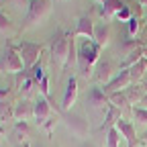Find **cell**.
<instances>
[{"mask_svg":"<svg viewBox=\"0 0 147 147\" xmlns=\"http://www.w3.org/2000/svg\"><path fill=\"white\" fill-rule=\"evenodd\" d=\"M100 51H102V47L94 39H82V43L78 45V67L86 80L94 71V65L100 59Z\"/></svg>","mask_w":147,"mask_h":147,"instance_id":"6da1fadb","label":"cell"},{"mask_svg":"<svg viewBox=\"0 0 147 147\" xmlns=\"http://www.w3.org/2000/svg\"><path fill=\"white\" fill-rule=\"evenodd\" d=\"M51 8H53V0H31L29 6H27V14L23 18L21 31L33 29L39 23H43L45 18L51 14Z\"/></svg>","mask_w":147,"mask_h":147,"instance_id":"7a4b0ae2","label":"cell"},{"mask_svg":"<svg viewBox=\"0 0 147 147\" xmlns=\"http://www.w3.org/2000/svg\"><path fill=\"white\" fill-rule=\"evenodd\" d=\"M69 39H71V35H69L67 31H63L61 27L55 29V33H53V37H51V45H49L51 63H59L61 67H65L67 51H69Z\"/></svg>","mask_w":147,"mask_h":147,"instance_id":"3957f363","label":"cell"},{"mask_svg":"<svg viewBox=\"0 0 147 147\" xmlns=\"http://www.w3.org/2000/svg\"><path fill=\"white\" fill-rule=\"evenodd\" d=\"M25 69V63L16 51V45H6L0 55V71L2 74H18Z\"/></svg>","mask_w":147,"mask_h":147,"instance_id":"277c9868","label":"cell"},{"mask_svg":"<svg viewBox=\"0 0 147 147\" xmlns=\"http://www.w3.org/2000/svg\"><path fill=\"white\" fill-rule=\"evenodd\" d=\"M16 51H18V55H21V59L25 63V69L29 71L33 65H37L41 61L43 45L41 43H31V41H21L16 45Z\"/></svg>","mask_w":147,"mask_h":147,"instance_id":"5b68a950","label":"cell"},{"mask_svg":"<svg viewBox=\"0 0 147 147\" xmlns=\"http://www.w3.org/2000/svg\"><path fill=\"white\" fill-rule=\"evenodd\" d=\"M86 106L92 110V113H98V115H106L108 110V96L104 94L102 86H92L86 94Z\"/></svg>","mask_w":147,"mask_h":147,"instance_id":"8992f818","label":"cell"},{"mask_svg":"<svg viewBox=\"0 0 147 147\" xmlns=\"http://www.w3.org/2000/svg\"><path fill=\"white\" fill-rule=\"evenodd\" d=\"M131 84H133V82H131V74H129V69H119V74H117V76L110 80L108 84H104L102 90H104V94L108 96V94H113V92H123V90H127Z\"/></svg>","mask_w":147,"mask_h":147,"instance_id":"52a82bcc","label":"cell"},{"mask_svg":"<svg viewBox=\"0 0 147 147\" xmlns=\"http://www.w3.org/2000/svg\"><path fill=\"white\" fill-rule=\"evenodd\" d=\"M57 113H55V108H53V104L45 98V96H37V100H35V121L39 123L41 127L51 119V117H55Z\"/></svg>","mask_w":147,"mask_h":147,"instance_id":"ba28073f","label":"cell"},{"mask_svg":"<svg viewBox=\"0 0 147 147\" xmlns=\"http://www.w3.org/2000/svg\"><path fill=\"white\" fill-rule=\"evenodd\" d=\"M115 76H117V74H115V63H113V59H108V57L98 59V63L94 65V78H96L98 82H102V84H108Z\"/></svg>","mask_w":147,"mask_h":147,"instance_id":"9c48e42d","label":"cell"},{"mask_svg":"<svg viewBox=\"0 0 147 147\" xmlns=\"http://www.w3.org/2000/svg\"><path fill=\"white\" fill-rule=\"evenodd\" d=\"M115 127L119 129L121 137L127 139V147H137V145H139V143H137V131H135V125H133L131 121H127L125 117H121V119L117 121Z\"/></svg>","mask_w":147,"mask_h":147,"instance_id":"30bf717a","label":"cell"},{"mask_svg":"<svg viewBox=\"0 0 147 147\" xmlns=\"http://www.w3.org/2000/svg\"><path fill=\"white\" fill-rule=\"evenodd\" d=\"M16 121H29V119H35V102H31L29 98H21L14 102V117Z\"/></svg>","mask_w":147,"mask_h":147,"instance_id":"8fae6325","label":"cell"},{"mask_svg":"<svg viewBox=\"0 0 147 147\" xmlns=\"http://www.w3.org/2000/svg\"><path fill=\"white\" fill-rule=\"evenodd\" d=\"M76 98H78V78L71 76L67 80V86H65V92H63V100H61V110L63 113L71 110V106L76 104Z\"/></svg>","mask_w":147,"mask_h":147,"instance_id":"7c38bea8","label":"cell"},{"mask_svg":"<svg viewBox=\"0 0 147 147\" xmlns=\"http://www.w3.org/2000/svg\"><path fill=\"white\" fill-rule=\"evenodd\" d=\"M94 21L90 16H80L78 23H76V29H74V37H84V39H94Z\"/></svg>","mask_w":147,"mask_h":147,"instance_id":"4fadbf2b","label":"cell"},{"mask_svg":"<svg viewBox=\"0 0 147 147\" xmlns=\"http://www.w3.org/2000/svg\"><path fill=\"white\" fill-rule=\"evenodd\" d=\"M65 125L67 129L74 133V135H78V137H84L88 133V119H84V115H69L65 119Z\"/></svg>","mask_w":147,"mask_h":147,"instance_id":"5bb4252c","label":"cell"},{"mask_svg":"<svg viewBox=\"0 0 147 147\" xmlns=\"http://www.w3.org/2000/svg\"><path fill=\"white\" fill-rule=\"evenodd\" d=\"M16 86H18V90H21V96H23V98H29V94L33 92V88H35L37 84L33 82L31 74H29L27 69H23V71L16 74Z\"/></svg>","mask_w":147,"mask_h":147,"instance_id":"9a60e30c","label":"cell"},{"mask_svg":"<svg viewBox=\"0 0 147 147\" xmlns=\"http://www.w3.org/2000/svg\"><path fill=\"white\" fill-rule=\"evenodd\" d=\"M123 6H125L123 0H104V4L98 6V14L106 21V18H110V16H117V12H119Z\"/></svg>","mask_w":147,"mask_h":147,"instance_id":"2e32d148","label":"cell"},{"mask_svg":"<svg viewBox=\"0 0 147 147\" xmlns=\"http://www.w3.org/2000/svg\"><path fill=\"white\" fill-rule=\"evenodd\" d=\"M94 41H96L100 47L108 45V41H110V25H108L106 21L94 25Z\"/></svg>","mask_w":147,"mask_h":147,"instance_id":"e0dca14e","label":"cell"},{"mask_svg":"<svg viewBox=\"0 0 147 147\" xmlns=\"http://www.w3.org/2000/svg\"><path fill=\"white\" fill-rule=\"evenodd\" d=\"M125 94H127V100L131 102V106H137L143 100V96L147 94V92H145V88L141 84H131V86L125 90Z\"/></svg>","mask_w":147,"mask_h":147,"instance_id":"ac0fdd59","label":"cell"},{"mask_svg":"<svg viewBox=\"0 0 147 147\" xmlns=\"http://www.w3.org/2000/svg\"><path fill=\"white\" fill-rule=\"evenodd\" d=\"M108 104H113V106H117L119 110H131L133 106H131V102L127 100V94H125V90L123 92H113V94H108Z\"/></svg>","mask_w":147,"mask_h":147,"instance_id":"d6986e66","label":"cell"},{"mask_svg":"<svg viewBox=\"0 0 147 147\" xmlns=\"http://www.w3.org/2000/svg\"><path fill=\"white\" fill-rule=\"evenodd\" d=\"M129 74H131V82L133 84H139L143 80V76L147 74V59L143 57L141 61H137L135 65H131V67H129Z\"/></svg>","mask_w":147,"mask_h":147,"instance_id":"ffe728a7","label":"cell"},{"mask_svg":"<svg viewBox=\"0 0 147 147\" xmlns=\"http://www.w3.org/2000/svg\"><path fill=\"white\" fill-rule=\"evenodd\" d=\"M29 137V125L25 121H16L14 123V129H12V139L18 141V143H27L25 139Z\"/></svg>","mask_w":147,"mask_h":147,"instance_id":"44dd1931","label":"cell"},{"mask_svg":"<svg viewBox=\"0 0 147 147\" xmlns=\"http://www.w3.org/2000/svg\"><path fill=\"white\" fill-rule=\"evenodd\" d=\"M143 49H145V47H139V49H135V51L129 53L127 57L121 61V69H129L131 65H135L137 61H141V59H143Z\"/></svg>","mask_w":147,"mask_h":147,"instance_id":"7402d4cb","label":"cell"},{"mask_svg":"<svg viewBox=\"0 0 147 147\" xmlns=\"http://www.w3.org/2000/svg\"><path fill=\"white\" fill-rule=\"evenodd\" d=\"M131 117H133V121H137V125L147 127V108H143V106H133V108H131Z\"/></svg>","mask_w":147,"mask_h":147,"instance_id":"603a6c76","label":"cell"},{"mask_svg":"<svg viewBox=\"0 0 147 147\" xmlns=\"http://www.w3.org/2000/svg\"><path fill=\"white\" fill-rule=\"evenodd\" d=\"M0 33H4V35H12L14 33V25L10 21V16H6L4 12H0Z\"/></svg>","mask_w":147,"mask_h":147,"instance_id":"cb8c5ba5","label":"cell"},{"mask_svg":"<svg viewBox=\"0 0 147 147\" xmlns=\"http://www.w3.org/2000/svg\"><path fill=\"white\" fill-rule=\"evenodd\" d=\"M14 117V104L6 102V100H0V121H6Z\"/></svg>","mask_w":147,"mask_h":147,"instance_id":"d4e9b609","label":"cell"},{"mask_svg":"<svg viewBox=\"0 0 147 147\" xmlns=\"http://www.w3.org/2000/svg\"><path fill=\"white\" fill-rule=\"evenodd\" d=\"M139 47H145V45H141L137 39H127V41L121 45V53H123L125 57H127V55L131 53V51H135V49H139Z\"/></svg>","mask_w":147,"mask_h":147,"instance_id":"484cf974","label":"cell"},{"mask_svg":"<svg viewBox=\"0 0 147 147\" xmlns=\"http://www.w3.org/2000/svg\"><path fill=\"white\" fill-rule=\"evenodd\" d=\"M119 141H121V133L117 127H113L106 133V147H119Z\"/></svg>","mask_w":147,"mask_h":147,"instance_id":"4316f807","label":"cell"},{"mask_svg":"<svg viewBox=\"0 0 147 147\" xmlns=\"http://www.w3.org/2000/svg\"><path fill=\"white\" fill-rule=\"evenodd\" d=\"M29 74H31V78H33V82H35L37 86H39V82H41V80H43V76H45V71L41 69V61L37 63V65H33V67L29 69Z\"/></svg>","mask_w":147,"mask_h":147,"instance_id":"83f0119b","label":"cell"},{"mask_svg":"<svg viewBox=\"0 0 147 147\" xmlns=\"http://www.w3.org/2000/svg\"><path fill=\"white\" fill-rule=\"evenodd\" d=\"M139 23H141V18L139 16H131V21H129V35L135 37L137 31H139Z\"/></svg>","mask_w":147,"mask_h":147,"instance_id":"f1b7e54d","label":"cell"},{"mask_svg":"<svg viewBox=\"0 0 147 147\" xmlns=\"http://www.w3.org/2000/svg\"><path fill=\"white\" fill-rule=\"evenodd\" d=\"M131 16H133V14H131V8H129L127 4H125V6L117 12V18H121V21H127V23L131 21Z\"/></svg>","mask_w":147,"mask_h":147,"instance_id":"f546056e","label":"cell"},{"mask_svg":"<svg viewBox=\"0 0 147 147\" xmlns=\"http://www.w3.org/2000/svg\"><path fill=\"white\" fill-rule=\"evenodd\" d=\"M10 94V88H0V100H6Z\"/></svg>","mask_w":147,"mask_h":147,"instance_id":"4dcf8cb0","label":"cell"},{"mask_svg":"<svg viewBox=\"0 0 147 147\" xmlns=\"http://www.w3.org/2000/svg\"><path fill=\"white\" fill-rule=\"evenodd\" d=\"M12 2H14V4H18V6H25V8H27L31 0H12Z\"/></svg>","mask_w":147,"mask_h":147,"instance_id":"1f68e13d","label":"cell"},{"mask_svg":"<svg viewBox=\"0 0 147 147\" xmlns=\"http://www.w3.org/2000/svg\"><path fill=\"white\" fill-rule=\"evenodd\" d=\"M139 84H141V86L145 88V92H147V74H145V76H143V80H141Z\"/></svg>","mask_w":147,"mask_h":147,"instance_id":"d6a6232c","label":"cell"},{"mask_svg":"<svg viewBox=\"0 0 147 147\" xmlns=\"http://www.w3.org/2000/svg\"><path fill=\"white\" fill-rule=\"evenodd\" d=\"M137 106H143V108H147V94H145V96H143V100H141V102H139V104H137Z\"/></svg>","mask_w":147,"mask_h":147,"instance_id":"836d02e7","label":"cell"},{"mask_svg":"<svg viewBox=\"0 0 147 147\" xmlns=\"http://www.w3.org/2000/svg\"><path fill=\"white\" fill-rule=\"evenodd\" d=\"M2 137H4V131H2V125H0V141H2Z\"/></svg>","mask_w":147,"mask_h":147,"instance_id":"e575fe53","label":"cell"},{"mask_svg":"<svg viewBox=\"0 0 147 147\" xmlns=\"http://www.w3.org/2000/svg\"><path fill=\"white\" fill-rule=\"evenodd\" d=\"M16 147H29V143H16Z\"/></svg>","mask_w":147,"mask_h":147,"instance_id":"d590c367","label":"cell"},{"mask_svg":"<svg viewBox=\"0 0 147 147\" xmlns=\"http://www.w3.org/2000/svg\"><path fill=\"white\" fill-rule=\"evenodd\" d=\"M139 4H143V6L147 8V0H139Z\"/></svg>","mask_w":147,"mask_h":147,"instance_id":"8d00e7d4","label":"cell"},{"mask_svg":"<svg viewBox=\"0 0 147 147\" xmlns=\"http://www.w3.org/2000/svg\"><path fill=\"white\" fill-rule=\"evenodd\" d=\"M143 57L147 59V45H145V49H143Z\"/></svg>","mask_w":147,"mask_h":147,"instance_id":"74e56055","label":"cell"},{"mask_svg":"<svg viewBox=\"0 0 147 147\" xmlns=\"http://www.w3.org/2000/svg\"><path fill=\"white\" fill-rule=\"evenodd\" d=\"M82 147H96V145H92V143H84Z\"/></svg>","mask_w":147,"mask_h":147,"instance_id":"f35d334b","label":"cell"},{"mask_svg":"<svg viewBox=\"0 0 147 147\" xmlns=\"http://www.w3.org/2000/svg\"><path fill=\"white\" fill-rule=\"evenodd\" d=\"M94 2H98V4H104V0H94Z\"/></svg>","mask_w":147,"mask_h":147,"instance_id":"ab89813d","label":"cell"},{"mask_svg":"<svg viewBox=\"0 0 147 147\" xmlns=\"http://www.w3.org/2000/svg\"><path fill=\"white\" fill-rule=\"evenodd\" d=\"M143 139H145V145H147V133H145V135H143Z\"/></svg>","mask_w":147,"mask_h":147,"instance_id":"60d3db41","label":"cell"},{"mask_svg":"<svg viewBox=\"0 0 147 147\" xmlns=\"http://www.w3.org/2000/svg\"><path fill=\"white\" fill-rule=\"evenodd\" d=\"M137 147H147V145H145V143H139V145H137Z\"/></svg>","mask_w":147,"mask_h":147,"instance_id":"b9f144b4","label":"cell"},{"mask_svg":"<svg viewBox=\"0 0 147 147\" xmlns=\"http://www.w3.org/2000/svg\"><path fill=\"white\" fill-rule=\"evenodd\" d=\"M57 2H63V0H57Z\"/></svg>","mask_w":147,"mask_h":147,"instance_id":"7bdbcfd3","label":"cell"}]
</instances>
